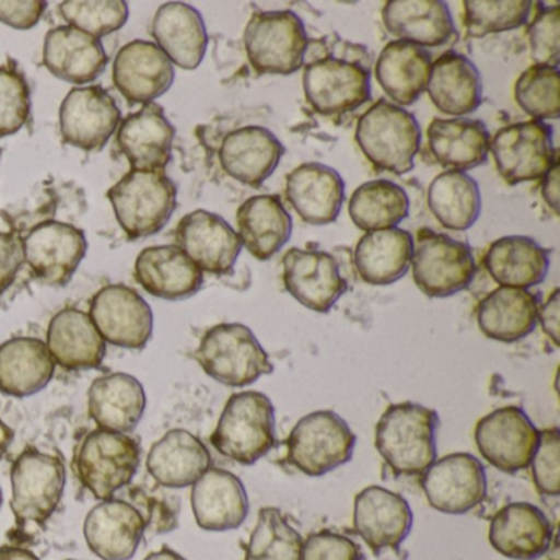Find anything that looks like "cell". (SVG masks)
Listing matches in <instances>:
<instances>
[{
	"instance_id": "obj_1",
	"label": "cell",
	"mask_w": 560,
	"mask_h": 560,
	"mask_svg": "<svg viewBox=\"0 0 560 560\" xmlns=\"http://www.w3.org/2000/svg\"><path fill=\"white\" fill-rule=\"evenodd\" d=\"M438 411L416 402L386 408L375 429V447L396 477H421L438 458Z\"/></svg>"
},
{
	"instance_id": "obj_2",
	"label": "cell",
	"mask_w": 560,
	"mask_h": 560,
	"mask_svg": "<svg viewBox=\"0 0 560 560\" xmlns=\"http://www.w3.org/2000/svg\"><path fill=\"white\" fill-rule=\"evenodd\" d=\"M211 444L219 454L241 465H254L277 445L275 406L260 392L235 393L229 398Z\"/></svg>"
},
{
	"instance_id": "obj_3",
	"label": "cell",
	"mask_w": 560,
	"mask_h": 560,
	"mask_svg": "<svg viewBox=\"0 0 560 560\" xmlns=\"http://www.w3.org/2000/svg\"><path fill=\"white\" fill-rule=\"evenodd\" d=\"M355 140L376 170L406 175L415 168L421 149V129L411 113L382 100L360 117Z\"/></svg>"
},
{
	"instance_id": "obj_4",
	"label": "cell",
	"mask_w": 560,
	"mask_h": 560,
	"mask_svg": "<svg viewBox=\"0 0 560 560\" xmlns=\"http://www.w3.org/2000/svg\"><path fill=\"white\" fill-rule=\"evenodd\" d=\"M196 360L206 375L232 388L254 385L275 370L250 327L238 323L211 327L199 342Z\"/></svg>"
},
{
	"instance_id": "obj_5",
	"label": "cell",
	"mask_w": 560,
	"mask_h": 560,
	"mask_svg": "<svg viewBox=\"0 0 560 560\" xmlns=\"http://www.w3.org/2000/svg\"><path fill=\"white\" fill-rule=\"evenodd\" d=\"M117 222L129 241L159 234L176 209L178 189L165 172L130 170L107 191Z\"/></svg>"
},
{
	"instance_id": "obj_6",
	"label": "cell",
	"mask_w": 560,
	"mask_h": 560,
	"mask_svg": "<svg viewBox=\"0 0 560 560\" xmlns=\"http://www.w3.org/2000/svg\"><path fill=\"white\" fill-rule=\"evenodd\" d=\"M140 457L142 448L136 438L97 428L84 435L77 448L74 470L94 498L110 500L133 480Z\"/></svg>"
},
{
	"instance_id": "obj_7",
	"label": "cell",
	"mask_w": 560,
	"mask_h": 560,
	"mask_svg": "<svg viewBox=\"0 0 560 560\" xmlns=\"http://www.w3.org/2000/svg\"><path fill=\"white\" fill-rule=\"evenodd\" d=\"M357 435L330 409L304 416L287 439V462L307 477H323L352 460Z\"/></svg>"
},
{
	"instance_id": "obj_8",
	"label": "cell",
	"mask_w": 560,
	"mask_h": 560,
	"mask_svg": "<svg viewBox=\"0 0 560 560\" xmlns=\"http://www.w3.org/2000/svg\"><path fill=\"white\" fill-rule=\"evenodd\" d=\"M245 51L258 74L290 77L304 68L310 38L293 11L258 12L244 32Z\"/></svg>"
},
{
	"instance_id": "obj_9",
	"label": "cell",
	"mask_w": 560,
	"mask_h": 560,
	"mask_svg": "<svg viewBox=\"0 0 560 560\" xmlns=\"http://www.w3.org/2000/svg\"><path fill=\"white\" fill-rule=\"evenodd\" d=\"M11 483V506L19 526H44L63 498L67 467L57 455L27 447L12 464Z\"/></svg>"
},
{
	"instance_id": "obj_10",
	"label": "cell",
	"mask_w": 560,
	"mask_h": 560,
	"mask_svg": "<svg viewBox=\"0 0 560 560\" xmlns=\"http://www.w3.org/2000/svg\"><path fill=\"white\" fill-rule=\"evenodd\" d=\"M416 287L429 298H448L467 290L477 265L465 242L422 229L411 258Z\"/></svg>"
},
{
	"instance_id": "obj_11",
	"label": "cell",
	"mask_w": 560,
	"mask_h": 560,
	"mask_svg": "<svg viewBox=\"0 0 560 560\" xmlns=\"http://www.w3.org/2000/svg\"><path fill=\"white\" fill-rule=\"evenodd\" d=\"M552 129L537 120L511 124L490 139L488 152L493 155L498 173L508 185L536 182L557 162Z\"/></svg>"
},
{
	"instance_id": "obj_12",
	"label": "cell",
	"mask_w": 560,
	"mask_h": 560,
	"mask_svg": "<svg viewBox=\"0 0 560 560\" xmlns=\"http://www.w3.org/2000/svg\"><path fill=\"white\" fill-rule=\"evenodd\" d=\"M90 317L104 342L120 349L142 350L152 339L150 304L126 284L101 288L90 303Z\"/></svg>"
},
{
	"instance_id": "obj_13",
	"label": "cell",
	"mask_w": 560,
	"mask_h": 560,
	"mask_svg": "<svg viewBox=\"0 0 560 560\" xmlns=\"http://www.w3.org/2000/svg\"><path fill=\"white\" fill-rule=\"evenodd\" d=\"M304 96L319 116L353 113L372 97L370 71L336 58H320L304 65Z\"/></svg>"
},
{
	"instance_id": "obj_14",
	"label": "cell",
	"mask_w": 560,
	"mask_h": 560,
	"mask_svg": "<svg viewBox=\"0 0 560 560\" xmlns=\"http://www.w3.org/2000/svg\"><path fill=\"white\" fill-rule=\"evenodd\" d=\"M539 441V431L529 416L517 406L491 411L478 421L475 442L481 457L503 474H516L529 467Z\"/></svg>"
},
{
	"instance_id": "obj_15",
	"label": "cell",
	"mask_w": 560,
	"mask_h": 560,
	"mask_svg": "<svg viewBox=\"0 0 560 560\" xmlns=\"http://www.w3.org/2000/svg\"><path fill=\"white\" fill-rule=\"evenodd\" d=\"M22 248L24 261L37 280L48 287H65L86 257L88 241L74 225L47 221L28 232Z\"/></svg>"
},
{
	"instance_id": "obj_16",
	"label": "cell",
	"mask_w": 560,
	"mask_h": 560,
	"mask_svg": "<svg viewBox=\"0 0 560 560\" xmlns=\"http://www.w3.org/2000/svg\"><path fill=\"white\" fill-rule=\"evenodd\" d=\"M421 487L435 511L458 516L475 510L487 497V471L475 455L455 452L421 475Z\"/></svg>"
},
{
	"instance_id": "obj_17",
	"label": "cell",
	"mask_w": 560,
	"mask_h": 560,
	"mask_svg": "<svg viewBox=\"0 0 560 560\" xmlns=\"http://www.w3.org/2000/svg\"><path fill=\"white\" fill-rule=\"evenodd\" d=\"M119 124L120 109L104 88H74L61 103V137L84 152H101Z\"/></svg>"
},
{
	"instance_id": "obj_18",
	"label": "cell",
	"mask_w": 560,
	"mask_h": 560,
	"mask_svg": "<svg viewBox=\"0 0 560 560\" xmlns=\"http://www.w3.org/2000/svg\"><path fill=\"white\" fill-rule=\"evenodd\" d=\"M283 283L298 303L316 313H329L349 290V281L332 255L301 248L284 254Z\"/></svg>"
},
{
	"instance_id": "obj_19",
	"label": "cell",
	"mask_w": 560,
	"mask_h": 560,
	"mask_svg": "<svg viewBox=\"0 0 560 560\" xmlns=\"http://www.w3.org/2000/svg\"><path fill=\"white\" fill-rule=\"evenodd\" d=\"M176 247L182 248L202 273L229 275L237 264L242 242L225 219L214 212H189L176 228Z\"/></svg>"
},
{
	"instance_id": "obj_20",
	"label": "cell",
	"mask_w": 560,
	"mask_h": 560,
	"mask_svg": "<svg viewBox=\"0 0 560 560\" xmlns=\"http://www.w3.org/2000/svg\"><path fill=\"white\" fill-rule=\"evenodd\" d=\"M411 506L406 498L383 487H366L353 503V529L373 553L399 550L412 529Z\"/></svg>"
},
{
	"instance_id": "obj_21",
	"label": "cell",
	"mask_w": 560,
	"mask_h": 560,
	"mask_svg": "<svg viewBox=\"0 0 560 560\" xmlns=\"http://www.w3.org/2000/svg\"><path fill=\"white\" fill-rule=\"evenodd\" d=\"M113 80L127 103L145 106L168 93L175 81V67L152 42L133 40L117 54Z\"/></svg>"
},
{
	"instance_id": "obj_22",
	"label": "cell",
	"mask_w": 560,
	"mask_h": 560,
	"mask_svg": "<svg viewBox=\"0 0 560 560\" xmlns=\"http://www.w3.org/2000/svg\"><path fill=\"white\" fill-rule=\"evenodd\" d=\"M147 523L136 504L129 501H101L84 520V539L101 560H130L136 556Z\"/></svg>"
},
{
	"instance_id": "obj_23",
	"label": "cell",
	"mask_w": 560,
	"mask_h": 560,
	"mask_svg": "<svg viewBox=\"0 0 560 560\" xmlns=\"http://www.w3.org/2000/svg\"><path fill=\"white\" fill-rule=\"evenodd\" d=\"M175 127L159 104H145L117 130V145L137 172H165L172 160Z\"/></svg>"
},
{
	"instance_id": "obj_24",
	"label": "cell",
	"mask_w": 560,
	"mask_h": 560,
	"mask_svg": "<svg viewBox=\"0 0 560 560\" xmlns=\"http://www.w3.org/2000/svg\"><path fill=\"white\" fill-rule=\"evenodd\" d=\"M191 508L201 529L224 533L245 523L250 503L237 475L211 467L192 485Z\"/></svg>"
},
{
	"instance_id": "obj_25",
	"label": "cell",
	"mask_w": 560,
	"mask_h": 560,
	"mask_svg": "<svg viewBox=\"0 0 560 560\" xmlns=\"http://www.w3.org/2000/svg\"><path fill=\"white\" fill-rule=\"evenodd\" d=\"M283 143L265 127L248 126L232 130L219 150L222 170L235 182L260 188L280 165Z\"/></svg>"
},
{
	"instance_id": "obj_26",
	"label": "cell",
	"mask_w": 560,
	"mask_h": 560,
	"mask_svg": "<svg viewBox=\"0 0 560 560\" xmlns=\"http://www.w3.org/2000/svg\"><path fill=\"white\" fill-rule=\"evenodd\" d=\"M552 534V524L539 508L516 501L494 514L488 539L508 559L534 560L549 550Z\"/></svg>"
},
{
	"instance_id": "obj_27",
	"label": "cell",
	"mask_w": 560,
	"mask_h": 560,
	"mask_svg": "<svg viewBox=\"0 0 560 560\" xmlns=\"http://www.w3.org/2000/svg\"><path fill=\"white\" fill-rule=\"evenodd\" d=\"M133 275L147 293L166 301L188 300L205 283V273L176 245L143 248Z\"/></svg>"
},
{
	"instance_id": "obj_28",
	"label": "cell",
	"mask_w": 560,
	"mask_h": 560,
	"mask_svg": "<svg viewBox=\"0 0 560 560\" xmlns=\"http://www.w3.org/2000/svg\"><path fill=\"white\" fill-rule=\"evenodd\" d=\"M287 199L306 224H332L346 199V183L330 166L303 163L287 176Z\"/></svg>"
},
{
	"instance_id": "obj_29",
	"label": "cell",
	"mask_w": 560,
	"mask_h": 560,
	"mask_svg": "<svg viewBox=\"0 0 560 560\" xmlns=\"http://www.w3.org/2000/svg\"><path fill=\"white\" fill-rule=\"evenodd\" d=\"M212 467L211 452L186 429H172L150 447L147 470L170 490L192 487Z\"/></svg>"
},
{
	"instance_id": "obj_30",
	"label": "cell",
	"mask_w": 560,
	"mask_h": 560,
	"mask_svg": "<svg viewBox=\"0 0 560 560\" xmlns=\"http://www.w3.org/2000/svg\"><path fill=\"white\" fill-rule=\"evenodd\" d=\"M145 409V388L129 373H107L91 383L88 411L100 429L129 434L142 421Z\"/></svg>"
},
{
	"instance_id": "obj_31",
	"label": "cell",
	"mask_w": 560,
	"mask_h": 560,
	"mask_svg": "<svg viewBox=\"0 0 560 560\" xmlns=\"http://www.w3.org/2000/svg\"><path fill=\"white\" fill-rule=\"evenodd\" d=\"M156 47L182 70H196L208 50L209 37L205 19L185 2H166L152 22Z\"/></svg>"
},
{
	"instance_id": "obj_32",
	"label": "cell",
	"mask_w": 560,
	"mask_h": 560,
	"mask_svg": "<svg viewBox=\"0 0 560 560\" xmlns=\"http://www.w3.org/2000/svg\"><path fill=\"white\" fill-rule=\"evenodd\" d=\"M44 65L54 77L84 86L104 73L107 55L97 38L70 25H60L45 37Z\"/></svg>"
},
{
	"instance_id": "obj_33",
	"label": "cell",
	"mask_w": 560,
	"mask_h": 560,
	"mask_svg": "<svg viewBox=\"0 0 560 560\" xmlns=\"http://www.w3.org/2000/svg\"><path fill=\"white\" fill-rule=\"evenodd\" d=\"M47 347L51 359L61 369H100L106 357V342L90 314L77 307H65L48 324Z\"/></svg>"
},
{
	"instance_id": "obj_34",
	"label": "cell",
	"mask_w": 560,
	"mask_h": 560,
	"mask_svg": "<svg viewBox=\"0 0 560 560\" xmlns=\"http://www.w3.org/2000/svg\"><path fill=\"white\" fill-rule=\"evenodd\" d=\"M382 19L389 34L421 48L442 47L457 35L451 9L441 0H392Z\"/></svg>"
},
{
	"instance_id": "obj_35",
	"label": "cell",
	"mask_w": 560,
	"mask_h": 560,
	"mask_svg": "<svg viewBox=\"0 0 560 560\" xmlns=\"http://www.w3.org/2000/svg\"><path fill=\"white\" fill-rule=\"evenodd\" d=\"M57 363L37 337H12L0 346V393L28 398L50 385Z\"/></svg>"
},
{
	"instance_id": "obj_36",
	"label": "cell",
	"mask_w": 560,
	"mask_h": 560,
	"mask_svg": "<svg viewBox=\"0 0 560 560\" xmlns=\"http://www.w3.org/2000/svg\"><path fill=\"white\" fill-rule=\"evenodd\" d=\"M425 91L438 110L455 119L474 114L483 100L480 71L455 51L442 55L432 63Z\"/></svg>"
},
{
	"instance_id": "obj_37",
	"label": "cell",
	"mask_w": 560,
	"mask_h": 560,
	"mask_svg": "<svg viewBox=\"0 0 560 560\" xmlns=\"http://www.w3.org/2000/svg\"><path fill=\"white\" fill-rule=\"evenodd\" d=\"M432 57L425 48L408 42H389L375 63V78L396 106H412L424 93Z\"/></svg>"
},
{
	"instance_id": "obj_38",
	"label": "cell",
	"mask_w": 560,
	"mask_h": 560,
	"mask_svg": "<svg viewBox=\"0 0 560 560\" xmlns=\"http://www.w3.org/2000/svg\"><path fill=\"white\" fill-rule=\"evenodd\" d=\"M238 238L242 247L260 261L278 254L293 232V219L280 196H252L237 211Z\"/></svg>"
},
{
	"instance_id": "obj_39",
	"label": "cell",
	"mask_w": 560,
	"mask_h": 560,
	"mask_svg": "<svg viewBox=\"0 0 560 560\" xmlns=\"http://www.w3.org/2000/svg\"><path fill=\"white\" fill-rule=\"evenodd\" d=\"M539 307V298L530 291L497 288L478 304V329L497 342H517L536 329Z\"/></svg>"
},
{
	"instance_id": "obj_40",
	"label": "cell",
	"mask_w": 560,
	"mask_h": 560,
	"mask_svg": "<svg viewBox=\"0 0 560 560\" xmlns=\"http://www.w3.org/2000/svg\"><path fill=\"white\" fill-rule=\"evenodd\" d=\"M488 275L500 287H537L549 273V252L526 235H508L498 238L488 248L483 258Z\"/></svg>"
},
{
	"instance_id": "obj_41",
	"label": "cell",
	"mask_w": 560,
	"mask_h": 560,
	"mask_svg": "<svg viewBox=\"0 0 560 560\" xmlns=\"http://www.w3.org/2000/svg\"><path fill=\"white\" fill-rule=\"evenodd\" d=\"M428 145L439 165L465 173L487 162L490 133L481 120L434 119L428 129Z\"/></svg>"
},
{
	"instance_id": "obj_42",
	"label": "cell",
	"mask_w": 560,
	"mask_h": 560,
	"mask_svg": "<svg viewBox=\"0 0 560 560\" xmlns=\"http://www.w3.org/2000/svg\"><path fill=\"white\" fill-rule=\"evenodd\" d=\"M415 237L402 229L366 232L355 248L359 277L373 287H388L408 273Z\"/></svg>"
},
{
	"instance_id": "obj_43",
	"label": "cell",
	"mask_w": 560,
	"mask_h": 560,
	"mask_svg": "<svg viewBox=\"0 0 560 560\" xmlns=\"http://www.w3.org/2000/svg\"><path fill=\"white\" fill-rule=\"evenodd\" d=\"M428 206L442 228L467 231L480 218V188L467 173L444 172L429 185Z\"/></svg>"
},
{
	"instance_id": "obj_44",
	"label": "cell",
	"mask_w": 560,
	"mask_h": 560,
	"mask_svg": "<svg viewBox=\"0 0 560 560\" xmlns=\"http://www.w3.org/2000/svg\"><path fill=\"white\" fill-rule=\"evenodd\" d=\"M349 215L363 232L396 229L409 215V198L395 182L373 179L353 191Z\"/></svg>"
},
{
	"instance_id": "obj_45",
	"label": "cell",
	"mask_w": 560,
	"mask_h": 560,
	"mask_svg": "<svg viewBox=\"0 0 560 560\" xmlns=\"http://www.w3.org/2000/svg\"><path fill=\"white\" fill-rule=\"evenodd\" d=\"M304 539L278 508H264L245 547L244 560H301Z\"/></svg>"
},
{
	"instance_id": "obj_46",
	"label": "cell",
	"mask_w": 560,
	"mask_h": 560,
	"mask_svg": "<svg viewBox=\"0 0 560 560\" xmlns=\"http://www.w3.org/2000/svg\"><path fill=\"white\" fill-rule=\"evenodd\" d=\"M559 68L530 67L514 84L517 106L533 120H553L560 113Z\"/></svg>"
},
{
	"instance_id": "obj_47",
	"label": "cell",
	"mask_w": 560,
	"mask_h": 560,
	"mask_svg": "<svg viewBox=\"0 0 560 560\" xmlns=\"http://www.w3.org/2000/svg\"><path fill=\"white\" fill-rule=\"evenodd\" d=\"M60 12L70 27L97 40L120 31L129 21V5L124 0H68Z\"/></svg>"
},
{
	"instance_id": "obj_48",
	"label": "cell",
	"mask_w": 560,
	"mask_h": 560,
	"mask_svg": "<svg viewBox=\"0 0 560 560\" xmlns=\"http://www.w3.org/2000/svg\"><path fill=\"white\" fill-rule=\"evenodd\" d=\"M533 2H487V0H467L464 2V24L468 37L480 38L485 35L514 31L526 24L533 11Z\"/></svg>"
},
{
	"instance_id": "obj_49",
	"label": "cell",
	"mask_w": 560,
	"mask_h": 560,
	"mask_svg": "<svg viewBox=\"0 0 560 560\" xmlns=\"http://www.w3.org/2000/svg\"><path fill=\"white\" fill-rule=\"evenodd\" d=\"M31 86L14 67H0V139L14 136L31 119Z\"/></svg>"
},
{
	"instance_id": "obj_50",
	"label": "cell",
	"mask_w": 560,
	"mask_h": 560,
	"mask_svg": "<svg viewBox=\"0 0 560 560\" xmlns=\"http://www.w3.org/2000/svg\"><path fill=\"white\" fill-rule=\"evenodd\" d=\"M530 58L534 67L559 68L560 61V9H542L537 12L527 28Z\"/></svg>"
},
{
	"instance_id": "obj_51",
	"label": "cell",
	"mask_w": 560,
	"mask_h": 560,
	"mask_svg": "<svg viewBox=\"0 0 560 560\" xmlns=\"http://www.w3.org/2000/svg\"><path fill=\"white\" fill-rule=\"evenodd\" d=\"M529 467L537 491L544 497H557L560 491L559 429L539 431V441H537Z\"/></svg>"
},
{
	"instance_id": "obj_52",
	"label": "cell",
	"mask_w": 560,
	"mask_h": 560,
	"mask_svg": "<svg viewBox=\"0 0 560 560\" xmlns=\"http://www.w3.org/2000/svg\"><path fill=\"white\" fill-rule=\"evenodd\" d=\"M132 498L139 506H136L145 517L147 529L155 534H165L178 527L179 500L172 494L162 491H145L142 488H133Z\"/></svg>"
},
{
	"instance_id": "obj_53",
	"label": "cell",
	"mask_w": 560,
	"mask_h": 560,
	"mask_svg": "<svg viewBox=\"0 0 560 560\" xmlns=\"http://www.w3.org/2000/svg\"><path fill=\"white\" fill-rule=\"evenodd\" d=\"M301 560H363V557L350 537L334 530H319L304 540Z\"/></svg>"
},
{
	"instance_id": "obj_54",
	"label": "cell",
	"mask_w": 560,
	"mask_h": 560,
	"mask_svg": "<svg viewBox=\"0 0 560 560\" xmlns=\"http://www.w3.org/2000/svg\"><path fill=\"white\" fill-rule=\"evenodd\" d=\"M47 11L45 0H24V2H0V22L18 31L34 28Z\"/></svg>"
},
{
	"instance_id": "obj_55",
	"label": "cell",
	"mask_w": 560,
	"mask_h": 560,
	"mask_svg": "<svg viewBox=\"0 0 560 560\" xmlns=\"http://www.w3.org/2000/svg\"><path fill=\"white\" fill-rule=\"evenodd\" d=\"M24 265L22 241L12 232H0V296L14 284Z\"/></svg>"
},
{
	"instance_id": "obj_56",
	"label": "cell",
	"mask_w": 560,
	"mask_h": 560,
	"mask_svg": "<svg viewBox=\"0 0 560 560\" xmlns=\"http://www.w3.org/2000/svg\"><path fill=\"white\" fill-rule=\"evenodd\" d=\"M559 310H560V291L553 290L547 303L539 307L537 320L542 326L544 332L550 337L553 346H559Z\"/></svg>"
},
{
	"instance_id": "obj_57",
	"label": "cell",
	"mask_w": 560,
	"mask_h": 560,
	"mask_svg": "<svg viewBox=\"0 0 560 560\" xmlns=\"http://www.w3.org/2000/svg\"><path fill=\"white\" fill-rule=\"evenodd\" d=\"M542 178L544 201L557 214V211H559V162L553 163Z\"/></svg>"
},
{
	"instance_id": "obj_58",
	"label": "cell",
	"mask_w": 560,
	"mask_h": 560,
	"mask_svg": "<svg viewBox=\"0 0 560 560\" xmlns=\"http://www.w3.org/2000/svg\"><path fill=\"white\" fill-rule=\"evenodd\" d=\"M0 560H40L32 550L24 547L2 546L0 547Z\"/></svg>"
},
{
	"instance_id": "obj_59",
	"label": "cell",
	"mask_w": 560,
	"mask_h": 560,
	"mask_svg": "<svg viewBox=\"0 0 560 560\" xmlns=\"http://www.w3.org/2000/svg\"><path fill=\"white\" fill-rule=\"evenodd\" d=\"M14 429L0 419V458L8 454L9 447H11L12 442H14Z\"/></svg>"
},
{
	"instance_id": "obj_60",
	"label": "cell",
	"mask_w": 560,
	"mask_h": 560,
	"mask_svg": "<svg viewBox=\"0 0 560 560\" xmlns=\"http://www.w3.org/2000/svg\"><path fill=\"white\" fill-rule=\"evenodd\" d=\"M143 560H186L182 553L176 550L170 549L168 546H163L162 549L156 552L149 553Z\"/></svg>"
},
{
	"instance_id": "obj_61",
	"label": "cell",
	"mask_w": 560,
	"mask_h": 560,
	"mask_svg": "<svg viewBox=\"0 0 560 560\" xmlns=\"http://www.w3.org/2000/svg\"><path fill=\"white\" fill-rule=\"evenodd\" d=\"M2 503H4V493H2V488H0V508H2Z\"/></svg>"
},
{
	"instance_id": "obj_62",
	"label": "cell",
	"mask_w": 560,
	"mask_h": 560,
	"mask_svg": "<svg viewBox=\"0 0 560 560\" xmlns=\"http://www.w3.org/2000/svg\"><path fill=\"white\" fill-rule=\"evenodd\" d=\"M0 159H2V150H0Z\"/></svg>"
},
{
	"instance_id": "obj_63",
	"label": "cell",
	"mask_w": 560,
	"mask_h": 560,
	"mask_svg": "<svg viewBox=\"0 0 560 560\" xmlns=\"http://www.w3.org/2000/svg\"><path fill=\"white\" fill-rule=\"evenodd\" d=\"M68 560H74V559H68Z\"/></svg>"
}]
</instances>
